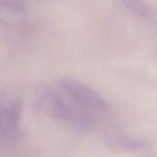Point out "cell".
Instances as JSON below:
<instances>
[{"label":"cell","mask_w":157,"mask_h":157,"mask_svg":"<svg viewBox=\"0 0 157 157\" xmlns=\"http://www.w3.org/2000/svg\"><path fill=\"white\" fill-rule=\"evenodd\" d=\"M35 102L40 110L54 121L81 130H88L95 123L78 111L59 90L42 86L37 90Z\"/></svg>","instance_id":"1"},{"label":"cell","mask_w":157,"mask_h":157,"mask_svg":"<svg viewBox=\"0 0 157 157\" xmlns=\"http://www.w3.org/2000/svg\"><path fill=\"white\" fill-rule=\"evenodd\" d=\"M106 144L111 149L121 152H139L149 147L148 140L141 137L125 134L111 133L104 138Z\"/></svg>","instance_id":"4"},{"label":"cell","mask_w":157,"mask_h":157,"mask_svg":"<svg viewBox=\"0 0 157 157\" xmlns=\"http://www.w3.org/2000/svg\"><path fill=\"white\" fill-rule=\"evenodd\" d=\"M57 88L79 113L97 123L109 113L107 101L98 92L83 83L71 78H60Z\"/></svg>","instance_id":"2"},{"label":"cell","mask_w":157,"mask_h":157,"mask_svg":"<svg viewBox=\"0 0 157 157\" xmlns=\"http://www.w3.org/2000/svg\"><path fill=\"white\" fill-rule=\"evenodd\" d=\"M22 101L18 97L6 100L0 115V140L2 145H10L21 136Z\"/></svg>","instance_id":"3"},{"label":"cell","mask_w":157,"mask_h":157,"mask_svg":"<svg viewBox=\"0 0 157 157\" xmlns=\"http://www.w3.org/2000/svg\"><path fill=\"white\" fill-rule=\"evenodd\" d=\"M123 6L132 15L148 21L153 16L151 9L143 0H121Z\"/></svg>","instance_id":"5"}]
</instances>
